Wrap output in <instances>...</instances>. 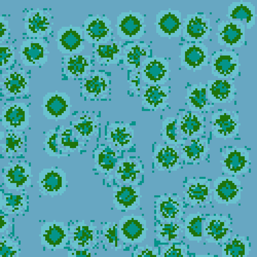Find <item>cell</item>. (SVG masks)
Segmentation results:
<instances>
[{"label": "cell", "mask_w": 257, "mask_h": 257, "mask_svg": "<svg viewBox=\"0 0 257 257\" xmlns=\"http://www.w3.org/2000/svg\"><path fill=\"white\" fill-rule=\"evenodd\" d=\"M141 67V80L148 85L163 86L170 80V63L166 58H146Z\"/></svg>", "instance_id": "cell-1"}, {"label": "cell", "mask_w": 257, "mask_h": 257, "mask_svg": "<svg viewBox=\"0 0 257 257\" xmlns=\"http://www.w3.org/2000/svg\"><path fill=\"white\" fill-rule=\"evenodd\" d=\"M211 74L217 79L233 80L239 75V54L226 50L214 52L211 54Z\"/></svg>", "instance_id": "cell-2"}, {"label": "cell", "mask_w": 257, "mask_h": 257, "mask_svg": "<svg viewBox=\"0 0 257 257\" xmlns=\"http://www.w3.org/2000/svg\"><path fill=\"white\" fill-rule=\"evenodd\" d=\"M147 222L142 215H125L118 224L119 240L126 244L143 243L147 237Z\"/></svg>", "instance_id": "cell-3"}, {"label": "cell", "mask_w": 257, "mask_h": 257, "mask_svg": "<svg viewBox=\"0 0 257 257\" xmlns=\"http://www.w3.org/2000/svg\"><path fill=\"white\" fill-rule=\"evenodd\" d=\"M211 194L217 203L228 206L241 199V182L236 176H219L214 181Z\"/></svg>", "instance_id": "cell-4"}, {"label": "cell", "mask_w": 257, "mask_h": 257, "mask_svg": "<svg viewBox=\"0 0 257 257\" xmlns=\"http://www.w3.org/2000/svg\"><path fill=\"white\" fill-rule=\"evenodd\" d=\"M117 35L126 41L140 40L146 33L145 18L139 12L121 13L117 18Z\"/></svg>", "instance_id": "cell-5"}, {"label": "cell", "mask_w": 257, "mask_h": 257, "mask_svg": "<svg viewBox=\"0 0 257 257\" xmlns=\"http://www.w3.org/2000/svg\"><path fill=\"white\" fill-rule=\"evenodd\" d=\"M43 115L48 120H65L71 115V97L65 92L55 91L47 93L41 105Z\"/></svg>", "instance_id": "cell-6"}, {"label": "cell", "mask_w": 257, "mask_h": 257, "mask_svg": "<svg viewBox=\"0 0 257 257\" xmlns=\"http://www.w3.org/2000/svg\"><path fill=\"white\" fill-rule=\"evenodd\" d=\"M111 21L105 16H90L84 22V39L89 44L103 45L111 40Z\"/></svg>", "instance_id": "cell-7"}, {"label": "cell", "mask_w": 257, "mask_h": 257, "mask_svg": "<svg viewBox=\"0 0 257 257\" xmlns=\"http://www.w3.org/2000/svg\"><path fill=\"white\" fill-rule=\"evenodd\" d=\"M239 126L237 112L224 109L212 114V134L215 138L226 140L238 137Z\"/></svg>", "instance_id": "cell-8"}, {"label": "cell", "mask_w": 257, "mask_h": 257, "mask_svg": "<svg viewBox=\"0 0 257 257\" xmlns=\"http://www.w3.org/2000/svg\"><path fill=\"white\" fill-rule=\"evenodd\" d=\"M212 31L211 20L206 15H187L183 20V38L189 43H202L209 39Z\"/></svg>", "instance_id": "cell-9"}, {"label": "cell", "mask_w": 257, "mask_h": 257, "mask_svg": "<svg viewBox=\"0 0 257 257\" xmlns=\"http://www.w3.org/2000/svg\"><path fill=\"white\" fill-rule=\"evenodd\" d=\"M56 42L58 50L67 56L80 54L85 49L83 30L72 25L60 28Z\"/></svg>", "instance_id": "cell-10"}, {"label": "cell", "mask_w": 257, "mask_h": 257, "mask_svg": "<svg viewBox=\"0 0 257 257\" xmlns=\"http://www.w3.org/2000/svg\"><path fill=\"white\" fill-rule=\"evenodd\" d=\"M39 191L44 196L55 197L66 192V173L60 168H45L39 174Z\"/></svg>", "instance_id": "cell-11"}, {"label": "cell", "mask_w": 257, "mask_h": 257, "mask_svg": "<svg viewBox=\"0 0 257 257\" xmlns=\"http://www.w3.org/2000/svg\"><path fill=\"white\" fill-rule=\"evenodd\" d=\"M179 59L181 66L187 71H201L203 67L209 65V48L202 43L185 44L181 47Z\"/></svg>", "instance_id": "cell-12"}, {"label": "cell", "mask_w": 257, "mask_h": 257, "mask_svg": "<svg viewBox=\"0 0 257 257\" xmlns=\"http://www.w3.org/2000/svg\"><path fill=\"white\" fill-rule=\"evenodd\" d=\"M48 45L43 39H28L22 43L19 51L26 67H42L48 61Z\"/></svg>", "instance_id": "cell-13"}, {"label": "cell", "mask_w": 257, "mask_h": 257, "mask_svg": "<svg viewBox=\"0 0 257 257\" xmlns=\"http://www.w3.org/2000/svg\"><path fill=\"white\" fill-rule=\"evenodd\" d=\"M3 177L9 190H24L32 184L33 172L31 165L22 161L11 163L4 169Z\"/></svg>", "instance_id": "cell-14"}, {"label": "cell", "mask_w": 257, "mask_h": 257, "mask_svg": "<svg viewBox=\"0 0 257 257\" xmlns=\"http://www.w3.org/2000/svg\"><path fill=\"white\" fill-rule=\"evenodd\" d=\"M219 46L227 48H240L245 41V26L240 21H222L217 26L216 33Z\"/></svg>", "instance_id": "cell-15"}, {"label": "cell", "mask_w": 257, "mask_h": 257, "mask_svg": "<svg viewBox=\"0 0 257 257\" xmlns=\"http://www.w3.org/2000/svg\"><path fill=\"white\" fill-rule=\"evenodd\" d=\"M222 156L220 163L224 173L236 176L248 172L251 161L249 153L245 148L237 146L228 147Z\"/></svg>", "instance_id": "cell-16"}, {"label": "cell", "mask_w": 257, "mask_h": 257, "mask_svg": "<svg viewBox=\"0 0 257 257\" xmlns=\"http://www.w3.org/2000/svg\"><path fill=\"white\" fill-rule=\"evenodd\" d=\"M29 106L26 103H10L3 107L2 125L9 131H24L29 125Z\"/></svg>", "instance_id": "cell-17"}, {"label": "cell", "mask_w": 257, "mask_h": 257, "mask_svg": "<svg viewBox=\"0 0 257 257\" xmlns=\"http://www.w3.org/2000/svg\"><path fill=\"white\" fill-rule=\"evenodd\" d=\"M181 11L168 9L159 11L156 16V32L161 38H178L183 31Z\"/></svg>", "instance_id": "cell-18"}, {"label": "cell", "mask_w": 257, "mask_h": 257, "mask_svg": "<svg viewBox=\"0 0 257 257\" xmlns=\"http://www.w3.org/2000/svg\"><path fill=\"white\" fill-rule=\"evenodd\" d=\"M231 230V221L226 216L210 215L203 222V237L207 243H224L229 239Z\"/></svg>", "instance_id": "cell-19"}, {"label": "cell", "mask_w": 257, "mask_h": 257, "mask_svg": "<svg viewBox=\"0 0 257 257\" xmlns=\"http://www.w3.org/2000/svg\"><path fill=\"white\" fill-rule=\"evenodd\" d=\"M40 237L41 245L46 248L63 249L69 242V227L56 221L44 223L41 227Z\"/></svg>", "instance_id": "cell-20"}, {"label": "cell", "mask_w": 257, "mask_h": 257, "mask_svg": "<svg viewBox=\"0 0 257 257\" xmlns=\"http://www.w3.org/2000/svg\"><path fill=\"white\" fill-rule=\"evenodd\" d=\"M24 28L31 39H41L50 35L52 33L50 14L39 9L28 11L24 18Z\"/></svg>", "instance_id": "cell-21"}, {"label": "cell", "mask_w": 257, "mask_h": 257, "mask_svg": "<svg viewBox=\"0 0 257 257\" xmlns=\"http://www.w3.org/2000/svg\"><path fill=\"white\" fill-rule=\"evenodd\" d=\"M237 88L234 80H209L206 84V95L211 104H227L234 100Z\"/></svg>", "instance_id": "cell-22"}, {"label": "cell", "mask_w": 257, "mask_h": 257, "mask_svg": "<svg viewBox=\"0 0 257 257\" xmlns=\"http://www.w3.org/2000/svg\"><path fill=\"white\" fill-rule=\"evenodd\" d=\"M97 227L93 224L82 222L71 225L69 230V240L71 246L76 249H86L93 246L96 241Z\"/></svg>", "instance_id": "cell-23"}, {"label": "cell", "mask_w": 257, "mask_h": 257, "mask_svg": "<svg viewBox=\"0 0 257 257\" xmlns=\"http://www.w3.org/2000/svg\"><path fill=\"white\" fill-rule=\"evenodd\" d=\"M2 78L5 96L20 97L29 93V78L24 69L9 71Z\"/></svg>", "instance_id": "cell-24"}, {"label": "cell", "mask_w": 257, "mask_h": 257, "mask_svg": "<svg viewBox=\"0 0 257 257\" xmlns=\"http://www.w3.org/2000/svg\"><path fill=\"white\" fill-rule=\"evenodd\" d=\"M141 198L140 187L123 185L114 189L113 204L118 211L127 212L138 209L140 206Z\"/></svg>", "instance_id": "cell-25"}, {"label": "cell", "mask_w": 257, "mask_h": 257, "mask_svg": "<svg viewBox=\"0 0 257 257\" xmlns=\"http://www.w3.org/2000/svg\"><path fill=\"white\" fill-rule=\"evenodd\" d=\"M181 155L177 146L158 144L154 152L155 168L159 170L175 171L181 166Z\"/></svg>", "instance_id": "cell-26"}, {"label": "cell", "mask_w": 257, "mask_h": 257, "mask_svg": "<svg viewBox=\"0 0 257 257\" xmlns=\"http://www.w3.org/2000/svg\"><path fill=\"white\" fill-rule=\"evenodd\" d=\"M204 116L198 112L183 111L178 114L176 123L182 138H197L204 133Z\"/></svg>", "instance_id": "cell-27"}, {"label": "cell", "mask_w": 257, "mask_h": 257, "mask_svg": "<svg viewBox=\"0 0 257 257\" xmlns=\"http://www.w3.org/2000/svg\"><path fill=\"white\" fill-rule=\"evenodd\" d=\"M144 174L142 165L137 159L127 157L118 161L115 176L117 181L127 185H137Z\"/></svg>", "instance_id": "cell-28"}, {"label": "cell", "mask_w": 257, "mask_h": 257, "mask_svg": "<svg viewBox=\"0 0 257 257\" xmlns=\"http://www.w3.org/2000/svg\"><path fill=\"white\" fill-rule=\"evenodd\" d=\"M170 87L168 86L149 85L144 87L142 94V106L151 110L164 109L170 98Z\"/></svg>", "instance_id": "cell-29"}, {"label": "cell", "mask_w": 257, "mask_h": 257, "mask_svg": "<svg viewBox=\"0 0 257 257\" xmlns=\"http://www.w3.org/2000/svg\"><path fill=\"white\" fill-rule=\"evenodd\" d=\"M134 130L128 123H111L107 131L106 140L114 147L127 150L133 146Z\"/></svg>", "instance_id": "cell-30"}, {"label": "cell", "mask_w": 257, "mask_h": 257, "mask_svg": "<svg viewBox=\"0 0 257 257\" xmlns=\"http://www.w3.org/2000/svg\"><path fill=\"white\" fill-rule=\"evenodd\" d=\"M151 47L144 42L134 41L125 45L121 59L129 70L136 71L142 66L143 58L151 54Z\"/></svg>", "instance_id": "cell-31"}, {"label": "cell", "mask_w": 257, "mask_h": 257, "mask_svg": "<svg viewBox=\"0 0 257 257\" xmlns=\"http://www.w3.org/2000/svg\"><path fill=\"white\" fill-rule=\"evenodd\" d=\"M226 18L229 20L240 21L246 22L245 29L250 30L256 24V7L249 2H234L228 6Z\"/></svg>", "instance_id": "cell-32"}, {"label": "cell", "mask_w": 257, "mask_h": 257, "mask_svg": "<svg viewBox=\"0 0 257 257\" xmlns=\"http://www.w3.org/2000/svg\"><path fill=\"white\" fill-rule=\"evenodd\" d=\"M186 105L189 110L194 112H208L214 104L209 102L206 95V84L200 82L198 84H193L187 89L185 96Z\"/></svg>", "instance_id": "cell-33"}, {"label": "cell", "mask_w": 257, "mask_h": 257, "mask_svg": "<svg viewBox=\"0 0 257 257\" xmlns=\"http://www.w3.org/2000/svg\"><path fill=\"white\" fill-rule=\"evenodd\" d=\"M208 141L205 139L195 138L185 142L180 153L181 159L187 163H195L204 160L209 151Z\"/></svg>", "instance_id": "cell-34"}, {"label": "cell", "mask_w": 257, "mask_h": 257, "mask_svg": "<svg viewBox=\"0 0 257 257\" xmlns=\"http://www.w3.org/2000/svg\"><path fill=\"white\" fill-rule=\"evenodd\" d=\"M157 215L166 222H174L183 214V204L173 196H161L156 201Z\"/></svg>", "instance_id": "cell-35"}, {"label": "cell", "mask_w": 257, "mask_h": 257, "mask_svg": "<svg viewBox=\"0 0 257 257\" xmlns=\"http://www.w3.org/2000/svg\"><path fill=\"white\" fill-rule=\"evenodd\" d=\"M211 195V182L207 179L196 180L187 184L185 191V199L193 206L206 203Z\"/></svg>", "instance_id": "cell-36"}, {"label": "cell", "mask_w": 257, "mask_h": 257, "mask_svg": "<svg viewBox=\"0 0 257 257\" xmlns=\"http://www.w3.org/2000/svg\"><path fill=\"white\" fill-rule=\"evenodd\" d=\"M110 80L105 73L95 71L82 84V93L91 99L106 94L110 88Z\"/></svg>", "instance_id": "cell-37"}, {"label": "cell", "mask_w": 257, "mask_h": 257, "mask_svg": "<svg viewBox=\"0 0 257 257\" xmlns=\"http://www.w3.org/2000/svg\"><path fill=\"white\" fill-rule=\"evenodd\" d=\"M67 75L70 78H83L91 73V56L76 54L65 56Z\"/></svg>", "instance_id": "cell-38"}, {"label": "cell", "mask_w": 257, "mask_h": 257, "mask_svg": "<svg viewBox=\"0 0 257 257\" xmlns=\"http://www.w3.org/2000/svg\"><path fill=\"white\" fill-rule=\"evenodd\" d=\"M93 54L97 63L108 66L119 63L122 55V48L119 42L114 41L110 44L97 45Z\"/></svg>", "instance_id": "cell-39"}, {"label": "cell", "mask_w": 257, "mask_h": 257, "mask_svg": "<svg viewBox=\"0 0 257 257\" xmlns=\"http://www.w3.org/2000/svg\"><path fill=\"white\" fill-rule=\"evenodd\" d=\"M95 168L99 173L109 175L117 167L118 154L110 146H104L94 153Z\"/></svg>", "instance_id": "cell-40"}, {"label": "cell", "mask_w": 257, "mask_h": 257, "mask_svg": "<svg viewBox=\"0 0 257 257\" xmlns=\"http://www.w3.org/2000/svg\"><path fill=\"white\" fill-rule=\"evenodd\" d=\"M250 251L248 240L234 234L230 241L223 244L222 257H249Z\"/></svg>", "instance_id": "cell-41"}, {"label": "cell", "mask_w": 257, "mask_h": 257, "mask_svg": "<svg viewBox=\"0 0 257 257\" xmlns=\"http://www.w3.org/2000/svg\"><path fill=\"white\" fill-rule=\"evenodd\" d=\"M73 130L76 133L78 139L83 142H89L92 137L96 135L97 123L90 114H82L72 123Z\"/></svg>", "instance_id": "cell-42"}, {"label": "cell", "mask_w": 257, "mask_h": 257, "mask_svg": "<svg viewBox=\"0 0 257 257\" xmlns=\"http://www.w3.org/2000/svg\"><path fill=\"white\" fill-rule=\"evenodd\" d=\"M185 237L189 241L200 243L203 237V216L200 213H191L185 218L183 225Z\"/></svg>", "instance_id": "cell-43"}, {"label": "cell", "mask_w": 257, "mask_h": 257, "mask_svg": "<svg viewBox=\"0 0 257 257\" xmlns=\"http://www.w3.org/2000/svg\"><path fill=\"white\" fill-rule=\"evenodd\" d=\"M28 201L23 194H3L0 198V209L6 213L19 214L25 211Z\"/></svg>", "instance_id": "cell-44"}, {"label": "cell", "mask_w": 257, "mask_h": 257, "mask_svg": "<svg viewBox=\"0 0 257 257\" xmlns=\"http://www.w3.org/2000/svg\"><path fill=\"white\" fill-rule=\"evenodd\" d=\"M25 138L19 131H9L5 136V142L0 145L2 151L7 157H13L23 149Z\"/></svg>", "instance_id": "cell-45"}, {"label": "cell", "mask_w": 257, "mask_h": 257, "mask_svg": "<svg viewBox=\"0 0 257 257\" xmlns=\"http://www.w3.org/2000/svg\"><path fill=\"white\" fill-rule=\"evenodd\" d=\"M175 117H168L163 121L161 136L162 140L168 144V145L177 146L185 144V141L180 139L179 128L176 123Z\"/></svg>", "instance_id": "cell-46"}, {"label": "cell", "mask_w": 257, "mask_h": 257, "mask_svg": "<svg viewBox=\"0 0 257 257\" xmlns=\"http://www.w3.org/2000/svg\"><path fill=\"white\" fill-rule=\"evenodd\" d=\"M58 142L66 154L74 153L80 146V140L71 127H61L58 131Z\"/></svg>", "instance_id": "cell-47"}, {"label": "cell", "mask_w": 257, "mask_h": 257, "mask_svg": "<svg viewBox=\"0 0 257 257\" xmlns=\"http://www.w3.org/2000/svg\"><path fill=\"white\" fill-rule=\"evenodd\" d=\"M183 225L175 222L161 223L156 227L157 239L161 242H173L179 238Z\"/></svg>", "instance_id": "cell-48"}, {"label": "cell", "mask_w": 257, "mask_h": 257, "mask_svg": "<svg viewBox=\"0 0 257 257\" xmlns=\"http://www.w3.org/2000/svg\"><path fill=\"white\" fill-rule=\"evenodd\" d=\"M45 151L50 157H67L63 150L60 147L58 142V131L56 130L49 131L46 135L44 142Z\"/></svg>", "instance_id": "cell-49"}, {"label": "cell", "mask_w": 257, "mask_h": 257, "mask_svg": "<svg viewBox=\"0 0 257 257\" xmlns=\"http://www.w3.org/2000/svg\"><path fill=\"white\" fill-rule=\"evenodd\" d=\"M102 235L108 244L117 250L119 248L118 224L115 222H106L102 226Z\"/></svg>", "instance_id": "cell-50"}, {"label": "cell", "mask_w": 257, "mask_h": 257, "mask_svg": "<svg viewBox=\"0 0 257 257\" xmlns=\"http://www.w3.org/2000/svg\"><path fill=\"white\" fill-rule=\"evenodd\" d=\"M20 252L16 241L9 238L0 239V257H20Z\"/></svg>", "instance_id": "cell-51"}, {"label": "cell", "mask_w": 257, "mask_h": 257, "mask_svg": "<svg viewBox=\"0 0 257 257\" xmlns=\"http://www.w3.org/2000/svg\"><path fill=\"white\" fill-rule=\"evenodd\" d=\"M14 48L8 45L0 44V69H7L15 63Z\"/></svg>", "instance_id": "cell-52"}, {"label": "cell", "mask_w": 257, "mask_h": 257, "mask_svg": "<svg viewBox=\"0 0 257 257\" xmlns=\"http://www.w3.org/2000/svg\"><path fill=\"white\" fill-rule=\"evenodd\" d=\"M161 257H187L186 247L184 245L172 243L163 247Z\"/></svg>", "instance_id": "cell-53"}, {"label": "cell", "mask_w": 257, "mask_h": 257, "mask_svg": "<svg viewBox=\"0 0 257 257\" xmlns=\"http://www.w3.org/2000/svg\"><path fill=\"white\" fill-rule=\"evenodd\" d=\"M134 257H160L159 249L157 247L151 246L138 247L134 252Z\"/></svg>", "instance_id": "cell-54"}, {"label": "cell", "mask_w": 257, "mask_h": 257, "mask_svg": "<svg viewBox=\"0 0 257 257\" xmlns=\"http://www.w3.org/2000/svg\"><path fill=\"white\" fill-rule=\"evenodd\" d=\"M10 33L9 21L6 20L5 17L0 16V44L9 38Z\"/></svg>", "instance_id": "cell-55"}, {"label": "cell", "mask_w": 257, "mask_h": 257, "mask_svg": "<svg viewBox=\"0 0 257 257\" xmlns=\"http://www.w3.org/2000/svg\"><path fill=\"white\" fill-rule=\"evenodd\" d=\"M67 257H94L92 255L91 251L88 249H76L69 251Z\"/></svg>", "instance_id": "cell-56"}, {"label": "cell", "mask_w": 257, "mask_h": 257, "mask_svg": "<svg viewBox=\"0 0 257 257\" xmlns=\"http://www.w3.org/2000/svg\"><path fill=\"white\" fill-rule=\"evenodd\" d=\"M11 226V222L8 216L0 213V234L8 231Z\"/></svg>", "instance_id": "cell-57"}, {"label": "cell", "mask_w": 257, "mask_h": 257, "mask_svg": "<svg viewBox=\"0 0 257 257\" xmlns=\"http://www.w3.org/2000/svg\"><path fill=\"white\" fill-rule=\"evenodd\" d=\"M2 125H2L1 119H0V142L4 140L5 137V131L3 130Z\"/></svg>", "instance_id": "cell-58"}, {"label": "cell", "mask_w": 257, "mask_h": 257, "mask_svg": "<svg viewBox=\"0 0 257 257\" xmlns=\"http://www.w3.org/2000/svg\"><path fill=\"white\" fill-rule=\"evenodd\" d=\"M3 95H4L3 82H2V76L1 74H0V97Z\"/></svg>", "instance_id": "cell-59"}, {"label": "cell", "mask_w": 257, "mask_h": 257, "mask_svg": "<svg viewBox=\"0 0 257 257\" xmlns=\"http://www.w3.org/2000/svg\"><path fill=\"white\" fill-rule=\"evenodd\" d=\"M195 257H215L214 256H211V255H198V256Z\"/></svg>", "instance_id": "cell-60"}, {"label": "cell", "mask_w": 257, "mask_h": 257, "mask_svg": "<svg viewBox=\"0 0 257 257\" xmlns=\"http://www.w3.org/2000/svg\"><path fill=\"white\" fill-rule=\"evenodd\" d=\"M97 257H101V256H97Z\"/></svg>", "instance_id": "cell-61"}]
</instances>
